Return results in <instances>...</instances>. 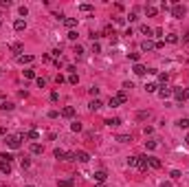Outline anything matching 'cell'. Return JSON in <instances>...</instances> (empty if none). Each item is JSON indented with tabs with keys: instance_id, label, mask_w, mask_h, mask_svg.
Wrapping results in <instances>:
<instances>
[{
	"instance_id": "6da1fadb",
	"label": "cell",
	"mask_w": 189,
	"mask_h": 187,
	"mask_svg": "<svg viewBox=\"0 0 189 187\" xmlns=\"http://www.w3.org/2000/svg\"><path fill=\"white\" fill-rule=\"evenodd\" d=\"M20 141H22L20 134H9V137L5 139V143L11 147V150H18V147H20Z\"/></svg>"
},
{
	"instance_id": "7a4b0ae2",
	"label": "cell",
	"mask_w": 189,
	"mask_h": 187,
	"mask_svg": "<svg viewBox=\"0 0 189 187\" xmlns=\"http://www.w3.org/2000/svg\"><path fill=\"white\" fill-rule=\"evenodd\" d=\"M156 95L160 97V99H169L174 95V88H169V86H160L158 90H156Z\"/></svg>"
},
{
	"instance_id": "3957f363",
	"label": "cell",
	"mask_w": 189,
	"mask_h": 187,
	"mask_svg": "<svg viewBox=\"0 0 189 187\" xmlns=\"http://www.w3.org/2000/svg\"><path fill=\"white\" fill-rule=\"evenodd\" d=\"M185 13H187V7H185V5H178V2H176V5L172 7V16H174V18H183Z\"/></svg>"
},
{
	"instance_id": "277c9868",
	"label": "cell",
	"mask_w": 189,
	"mask_h": 187,
	"mask_svg": "<svg viewBox=\"0 0 189 187\" xmlns=\"http://www.w3.org/2000/svg\"><path fill=\"white\" fill-rule=\"evenodd\" d=\"M75 161H79V163H88V161H90V154L84 152V150H77V152H75Z\"/></svg>"
},
{
	"instance_id": "5b68a950",
	"label": "cell",
	"mask_w": 189,
	"mask_h": 187,
	"mask_svg": "<svg viewBox=\"0 0 189 187\" xmlns=\"http://www.w3.org/2000/svg\"><path fill=\"white\" fill-rule=\"evenodd\" d=\"M154 49H156V44L152 40H143V42H141V51H143V53H149V51H154Z\"/></svg>"
},
{
	"instance_id": "8992f818",
	"label": "cell",
	"mask_w": 189,
	"mask_h": 187,
	"mask_svg": "<svg viewBox=\"0 0 189 187\" xmlns=\"http://www.w3.org/2000/svg\"><path fill=\"white\" fill-rule=\"evenodd\" d=\"M160 165H163V163H160V158H156V156H147V167H152V170H158Z\"/></svg>"
},
{
	"instance_id": "52a82bcc",
	"label": "cell",
	"mask_w": 189,
	"mask_h": 187,
	"mask_svg": "<svg viewBox=\"0 0 189 187\" xmlns=\"http://www.w3.org/2000/svg\"><path fill=\"white\" fill-rule=\"evenodd\" d=\"M60 115H62L64 119H73V117H75V108H73V106H66V108H62Z\"/></svg>"
},
{
	"instance_id": "ba28073f",
	"label": "cell",
	"mask_w": 189,
	"mask_h": 187,
	"mask_svg": "<svg viewBox=\"0 0 189 187\" xmlns=\"http://www.w3.org/2000/svg\"><path fill=\"white\" fill-rule=\"evenodd\" d=\"M92 178L97 181V183H106V178H108V174L103 172V170H99V172H94V174H92Z\"/></svg>"
},
{
	"instance_id": "9c48e42d",
	"label": "cell",
	"mask_w": 189,
	"mask_h": 187,
	"mask_svg": "<svg viewBox=\"0 0 189 187\" xmlns=\"http://www.w3.org/2000/svg\"><path fill=\"white\" fill-rule=\"evenodd\" d=\"M136 167L139 170H147V156H136Z\"/></svg>"
},
{
	"instance_id": "30bf717a",
	"label": "cell",
	"mask_w": 189,
	"mask_h": 187,
	"mask_svg": "<svg viewBox=\"0 0 189 187\" xmlns=\"http://www.w3.org/2000/svg\"><path fill=\"white\" fill-rule=\"evenodd\" d=\"M0 172L2 174H11V163L9 161H0Z\"/></svg>"
},
{
	"instance_id": "8fae6325",
	"label": "cell",
	"mask_w": 189,
	"mask_h": 187,
	"mask_svg": "<svg viewBox=\"0 0 189 187\" xmlns=\"http://www.w3.org/2000/svg\"><path fill=\"white\" fill-rule=\"evenodd\" d=\"M13 29H15V31H24V29H26V22L22 20V18H18V20L13 22Z\"/></svg>"
},
{
	"instance_id": "7c38bea8",
	"label": "cell",
	"mask_w": 189,
	"mask_h": 187,
	"mask_svg": "<svg viewBox=\"0 0 189 187\" xmlns=\"http://www.w3.org/2000/svg\"><path fill=\"white\" fill-rule=\"evenodd\" d=\"M139 31H141V33H143V35H147V40H149V37H152V35H154V31H152V29H149V26H147V24H141V26H139Z\"/></svg>"
},
{
	"instance_id": "4fadbf2b",
	"label": "cell",
	"mask_w": 189,
	"mask_h": 187,
	"mask_svg": "<svg viewBox=\"0 0 189 187\" xmlns=\"http://www.w3.org/2000/svg\"><path fill=\"white\" fill-rule=\"evenodd\" d=\"M145 73H147V68H145L141 62H139V64H134V75H139V77H141V75H145Z\"/></svg>"
},
{
	"instance_id": "5bb4252c",
	"label": "cell",
	"mask_w": 189,
	"mask_h": 187,
	"mask_svg": "<svg viewBox=\"0 0 189 187\" xmlns=\"http://www.w3.org/2000/svg\"><path fill=\"white\" fill-rule=\"evenodd\" d=\"M115 99L119 101V104H125V101H128V95H125V90H119L117 95H115Z\"/></svg>"
},
{
	"instance_id": "9a60e30c",
	"label": "cell",
	"mask_w": 189,
	"mask_h": 187,
	"mask_svg": "<svg viewBox=\"0 0 189 187\" xmlns=\"http://www.w3.org/2000/svg\"><path fill=\"white\" fill-rule=\"evenodd\" d=\"M174 97L178 101H185V88H174Z\"/></svg>"
},
{
	"instance_id": "2e32d148",
	"label": "cell",
	"mask_w": 189,
	"mask_h": 187,
	"mask_svg": "<svg viewBox=\"0 0 189 187\" xmlns=\"http://www.w3.org/2000/svg\"><path fill=\"white\" fill-rule=\"evenodd\" d=\"M101 106H103V104H101V101H99V99H92V101H90V106H88V108H90L92 112H97V110H101Z\"/></svg>"
},
{
	"instance_id": "e0dca14e",
	"label": "cell",
	"mask_w": 189,
	"mask_h": 187,
	"mask_svg": "<svg viewBox=\"0 0 189 187\" xmlns=\"http://www.w3.org/2000/svg\"><path fill=\"white\" fill-rule=\"evenodd\" d=\"M106 126L117 128V126H121V119H119V117H115V119H106Z\"/></svg>"
},
{
	"instance_id": "ac0fdd59",
	"label": "cell",
	"mask_w": 189,
	"mask_h": 187,
	"mask_svg": "<svg viewBox=\"0 0 189 187\" xmlns=\"http://www.w3.org/2000/svg\"><path fill=\"white\" fill-rule=\"evenodd\" d=\"M42 152H44V145H40V143L31 145V154H42Z\"/></svg>"
},
{
	"instance_id": "d6986e66",
	"label": "cell",
	"mask_w": 189,
	"mask_h": 187,
	"mask_svg": "<svg viewBox=\"0 0 189 187\" xmlns=\"http://www.w3.org/2000/svg\"><path fill=\"white\" fill-rule=\"evenodd\" d=\"M64 24L68 26V29H75V26H77V20H75V18H64Z\"/></svg>"
},
{
	"instance_id": "ffe728a7",
	"label": "cell",
	"mask_w": 189,
	"mask_h": 187,
	"mask_svg": "<svg viewBox=\"0 0 189 187\" xmlns=\"http://www.w3.org/2000/svg\"><path fill=\"white\" fill-rule=\"evenodd\" d=\"M18 62H20V64H31V62H33V55H20Z\"/></svg>"
},
{
	"instance_id": "44dd1931",
	"label": "cell",
	"mask_w": 189,
	"mask_h": 187,
	"mask_svg": "<svg viewBox=\"0 0 189 187\" xmlns=\"http://www.w3.org/2000/svg\"><path fill=\"white\" fill-rule=\"evenodd\" d=\"M57 185H60V187H73L75 181H73V178H64V181H57Z\"/></svg>"
},
{
	"instance_id": "7402d4cb",
	"label": "cell",
	"mask_w": 189,
	"mask_h": 187,
	"mask_svg": "<svg viewBox=\"0 0 189 187\" xmlns=\"http://www.w3.org/2000/svg\"><path fill=\"white\" fill-rule=\"evenodd\" d=\"M178 40H180V37H178V35H176V33H169V35H167V37H165V42H169V44H176V42H178Z\"/></svg>"
},
{
	"instance_id": "603a6c76",
	"label": "cell",
	"mask_w": 189,
	"mask_h": 187,
	"mask_svg": "<svg viewBox=\"0 0 189 187\" xmlns=\"http://www.w3.org/2000/svg\"><path fill=\"white\" fill-rule=\"evenodd\" d=\"M92 9H94V7H92V5H88V2H81V5H79V11H84V13L92 11Z\"/></svg>"
},
{
	"instance_id": "cb8c5ba5",
	"label": "cell",
	"mask_w": 189,
	"mask_h": 187,
	"mask_svg": "<svg viewBox=\"0 0 189 187\" xmlns=\"http://www.w3.org/2000/svg\"><path fill=\"white\" fill-rule=\"evenodd\" d=\"M73 53L77 55V57H84V46H79V44H75V49H73Z\"/></svg>"
},
{
	"instance_id": "d4e9b609",
	"label": "cell",
	"mask_w": 189,
	"mask_h": 187,
	"mask_svg": "<svg viewBox=\"0 0 189 187\" xmlns=\"http://www.w3.org/2000/svg\"><path fill=\"white\" fill-rule=\"evenodd\" d=\"M145 13H147V16H156V13H158V9H156V7H152V5H147V7H145Z\"/></svg>"
},
{
	"instance_id": "484cf974",
	"label": "cell",
	"mask_w": 189,
	"mask_h": 187,
	"mask_svg": "<svg viewBox=\"0 0 189 187\" xmlns=\"http://www.w3.org/2000/svg\"><path fill=\"white\" fill-rule=\"evenodd\" d=\"M117 141H119V143H130L132 139H130V134H119V137H117Z\"/></svg>"
},
{
	"instance_id": "4316f807",
	"label": "cell",
	"mask_w": 189,
	"mask_h": 187,
	"mask_svg": "<svg viewBox=\"0 0 189 187\" xmlns=\"http://www.w3.org/2000/svg\"><path fill=\"white\" fill-rule=\"evenodd\" d=\"M26 139H31V141H37V139H40V132H37V130H31V132L26 134Z\"/></svg>"
},
{
	"instance_id": "83f0119b",
	"label": "cell",
	"mask_w": 189,
	"mask_h": 187,
	"mask_svg": "<svg viewBox=\"0 0 189 187\" xmlns=\"http://www.w3.org/2000/svg\"><path fill=\"white\" fill-rule=\"evenodd\" d=\"M176 126H178V128H189V119H185V117H183V119H178V121H176Z\"/></svg>"
},
{
	"instance_id": "f1b7e54d",
	"label": "cell",
	"mask_w": 189,
	"mask_h": 187,
	"mask_svg": "<svg viewBox=\"0 0 189 187\" xmlns=\"http://www.w3.org/2000/svg\"><path fill=\"white\" fill-rule=\"evenodd\" d=\"M70 130H73V132H81V123H79V121H73V123H70Z\"/></svg>"
},
{
	"instance_id": "f546056e",
	"label": "cell",
	"mask_w": 189,
	"mask_h": 187,
	"mask_svg": "<svg viewBox=\"0 0 189 187\" xmlns=\"http://www.w3.org/2000/svg\"><path fill=\"white\" fill-rule=\"evenodd\" d=\"M22 49H24V44H20V42H13L11 44V51H15V53H20Z\"/></svg>"
},
{
	"instance_id": "4dcf8cb0",
	"label": "cell",
	"mask_w": 189,
	"mask_h": 187,
	"mask_svg": "<svg viewBox=\"0 0 189 187\" xmlns=\"http://www.w3.org/2000/svg\"><path fill=\"white\" fill-rule=\"evenodd\" d=\"M20 165H22V170H26V167L31 165V158H26V156H22V158H20Z\"/></svg>"
},
{
	"instance_id": "1f68e13d",
	"label": "cell",
	"mask_w": 189,
	"mask_h": 187,
	"mask_svg": "<svg viewBox=\"0 0 189 187\" xmlns=\"http://www.w3.org/2000/svg\"><path fill=\"white\" fill-rule=\"evenodd\" d=\"M156 141H145V150H149V152H152V150H156Z\"/></svg>"
},
{
	"instance_id": "d6a6232c",
	"label": "cell",
	"mask_w": 189,
	"mask_h": 187,
	"mask_svg": "<svg viewBox=\"0 0 189 187\" xmlns=\"http://www.w3.org/2000/svg\"><path fill=\"white\" fill-rule=\"evenodd\" d=\"M167 79H169V75H167V73H160V75H158V81L163 84V86L167 84Z\"/></svg>"
},
{
	"instance_id": "836d02e7",
	"label": "cell",
	"mask_w": 189,
	"mask_h": 187,
	"mask_svg": "<svg viewBox=\"0 0 189 187\" xmlns=\"http://www.w3.org/2000/svg\"><path fill=\"white\" fill-rule=\"evenodd\" d=\"M24 77H26V79H33V77H35V71H33V68H26V71H24Z\"/></svg>"
},
{
	"instance_id": "e575fe53",
	"label": "cell",
	"mask_w": 189,
	"mask_h": 187,
	"mask_svg": "<svg viewBox=\"0 0 189 187\" xmlns=\"http://www.w3.org/2000/svg\"><path fill=\"white\" fill-rule=\"evenodd\" d=\"M145 90H147V92H156L158 86H156V84H145Z\"/></svg>"
},
{
	"instance_id": "d590c367",
	"label": "cell",
	"mask_w": 189,
	"mask_h": 187,
	"mask_svg": "<svg viewBox=\"0 0 189 187\" xmlns=\"http://www.w3.org/2000/svg\"><path fill=\"white\" fill-rule=\"evenodd\" d=\"M92 53H94V55L101 53V44H99V42H92Z\"/></svg>"
},
{
	"instance_id": "8d00e7d4",
	"label": "cell",
	"mask_w": 189,
	"mask_h": 187,
	"mask_svg": "<svg viewBox=\"0 0 189 187\" xmlns=\"http://www.w3.org/2000/svg\"><path fill=\"white\" fill-rule=\"evenodd\" d=\"M0 108H2V110H13V104H11V101H2Z\"/></svg>"
},
{
	"instance_id": "74e56055",
	"label": "cell",
	"mask_w": 189,
	"mask_h": 187,
	"mask_svg": "<svg viewBox=\"0 0 189 187\" xmlns=\"http://www.w3.org/2000/svg\"><path fill=\"white\" fill-rule=\"evenodd\" d=\"M128 167H136V156H128Z\"/></svg>"
},
{
	"instance_id": "f35d334b",
	"label": "cell",
	"mask_w": 189,
	"mask_h": 187,
	"mask_svg": "<svg viewBox=\"0 0 189 187\" xmlns=\"http://www.w3.org/2000/svg\"><path fill=\"white\" fill-rule=\"evenodd\" d=\"M64 154H66V152H64V150H60V147L53 152V156H55V158H64Z\"/></svg>"
},
{
	"instance_id": "ab89813d",
	"label": "cell",
	"mask_w": 189,
	"mask_h": 187,
	"mask_svg": "<svg viewBox=\"0 0 189 187\" xmlns=\"http://www.w3.org/2000/svg\"><path fill=\"white\" fill-rule=\"evenodd\" d=\"M169 176H172V181H178V178H180V172H178V170H172V174H169Z\"/></svg>"
},
{
	"instance_id": "60d3db41",
	"label": "cell",
	"mask_w": 189,
	"mask_h": 187,
	"mask_svg": "<svg viewBox=\"0 0 189 187\" xmlns=\"http://www.w3.org/2000/svg\"><path fill=\"white\" fill-rule=\"evenodd\" d=\"M128 57H130L132 62H136V64H139V57H141V55H139V53H128Z\"/></svg>"
},
{
	"instance_id": "b9f144b4",
	"label": "cell",
	"mask_w": 189,
	"mask_h": 187,
	"mask_svg": "<svg viewBox=\"0 0 189 187\" xmlns=\"http://www.w3.org/2000/svg\"><path fill=\"white\" fill-rule=\"evenodd\" d=\"M88 92H90V95H92L94 99H97V95H99V88H97V86H92V88H88Z\"/></svg>"
},
{
	"instance_id": "7bdbcfd3",
	"label": "cell",
	"mask_w": 189,
	"mask_h": 187,
	"mask_svg": "<svg viewBox=\"0 0 189 187\" xmlns=\"http://www.w3.org/2000/svg\"><path fill=\"white\" fill-rule=\"evenodd\" d=\"M147 117H149V112H147V110H141L139 115H136V119H147Z\"/></svg>"
},
{
	"instance_id": "ee69618b",
	"label": "cell",
	"mask_w": 189,
	"mask_h": 187,
	"mask_svg": "<svg viewBox=\"0 0 189 187\" xmlns=\"http://www.w3.org/2000/svg\"><path fill=\"white\" fill-rule=\"evenodd\" d=\"M64 161H75V152H66L64 154Z\"/></svg>"
},
{
	"instance_id": "f6af8a7d",
	"label": "cell",
	"mask_w": 189,
	"mask_h": 187,
	"mask_svg": "<svg viewBox=\"0 0 189 187\" xmlns=\"http://www.w3.org/2000/svg\"><path fill=\"white\" fill-rule=\"evenodd\" d=\"M108 106H110V108H117V106H119V101H117L115 97H110V101H108Z\"/></svg>"
},
{
	"instance_id": "bcb514c9",
	"label": "cell",
	"mask_w": 189,
	"mask_h": 187,
	"mask_svg": "<svg viewBox=\"0 0 189 187\" xmlns=\"http://www.w3.org/2000/svg\"><path fill=\"white\" fill-rule=\"evenodd\" d=\"M68 40H73V42L77 40V31H68Z\"/></svg>"
},
{
	"instance_id": "7dc6e473",
	"label": "cell",
	"mask_w": 189,
	"mask_h": 187,
	"mask_svg": "<svg viewBox=\"0 0 189 187\" xmlns=\"http://www.w3.org/2000/svg\"><path fill=\"white\" fill-rule=\"evenodd\" d=\"M88 37H90V40H92V42H97V40H99V37H101V33H90Z\"/></svg>"
},
{
	"instance_id": "c3c4849f",
	"label": "cell",
	"mask_w": 189,
	"mask_h": 187,
	"mask_svg": "<svg viewBox=\"0 0 189 187\" xmlns=\"http://www.w3.org/2000/svg\"><path fill=\"white\" fill-rule=\"evenodd\" d=\"M49 117H51V119H57V117H60V112H57V110H51V112H49Z\"/></svg>"
},
{
	"instance_id": "681fc988",
	"label": "cell",
	"mask_w": 189,
	"mask_h": 187,
	"mask_svg": "<svg viewBox=\"0 0 189 187\" xmlns=\"http://www.w3.org/2000/svg\"><path fill=\"white\" fill-rule=\"evenodd\" d=\"M2 161H9V163H11V161H13V156H11V154H7V152H5V154H2Z\"/></svg>"
},
{
	"instance_id": "f907efd6",
	"label": "cell",
	"mask_w": 189,
	"mask_h": 187,
	"mask_svg": "<svg viewBox=\"0 0 189 187\" xmlns=\"http://www.w3.org/2000/svg\"><path fill=\"white\" fill-rule=\"evenodd\" d=\"M18 11H20V16H26V13H29V9H26V7H24V5H22V7H20V9H18Z\"/></svg>"
},
{
	"instance_id": "816d5d0a",
	"label": "cell",
	"mask_w": 189,
	"mask_h": 187,
	"mask_svg": "<svg viewBox=\"0 0 189 187\" xmlns=\"http://www.w3.org/2000/svg\"><path fill=\"white\" fill-rule=\"evenodd\" d=\"M68 81H70V84H77V81H79V77H77V75H70Z\"/></svg>"
},
{
	"instance_id": "f5cc1de1",
	"label": "cell",
	"mask_w": 189,
	"mask_h": 187,
	"mask_svg": "<svg viewBox=\"0 0 189 187\" xmlns=\"http://www.w3.org/2000/svg\"><path fill=\"white\" fill-rule=\"evenodd\" d=\"M123 88L130 90V88H134V84H132V81H123Z\"/></svg>"
},
{
	"instance_id": "db71d44e",
	"label": "cell",
	"mask_w": 189,
	"mask_h": 187,
	"mask_svg": "<svg viewBox=\"0 0 189 187\" xmlns=\"http://www.w3.org/2000/svg\"><path fill=\"white\" fill-rule=\"evenodd\" d=\"M0 7H5V9H7V7H11V0H2V2H0Z\"/></svg>"
},
{
	"instance_id": "11a10c76",
	"label": "cell",
	"mask_w": 189,
	"mask_h": 187,
	"mask_svg": "<svg viewBox=\"0 0 189 187\" xmlns=\"http://www.w3.org/2000/svg\"><path fill=\"white\" fill-rule=\"evenodd\" d=\"M37 86L44 88V86H46V79H42V77H40V79H37Z\"/></svg>"
},
{
	"instance_id": "9f6ffc18",
	"label": "cell",
	"mask_w": 189,
	"mask_h": 187,
	"mask_svg": "<svg viewBox=\"0 0 189 187\" xmlns=\"http://www.w3.org/2000/svg\"><path fill=\"white\" fill-rule=\"evenodd\" d=\"M57 99H60V95H57V92L53 90V92H51V101H57Z\"/></svg>"
},
{
	"instance_id": "6f0895ef",
	"label": "cell",
	"mask_w": 189,
	"mask_h": 187,
	"mask_svg": "<svg viewBox=\"0 0 189 187\" xmlns=\"http://www.w3.org/2000/svg\"><path fill=\"white\" fill-rule=\"evenodd\" d=\"M183 40H185V42H189V31H187V33L183 35Z\"/></svg>"
},
{
	"instance_id": "680465c9",
	"label": "cell",
	"mask_w": 189,
	"mask_h": 187,
	"mask_svg": "<svg viewBox=\"0 0 189 187\" xmlns=\"http://www.w3.org/2000/svg\"><path fill=\"white\" fill-rule=\"evenodd\" d=\"M185 99H189V88H185Z\"/></svg>"
},
{
	"instance_id": "91938a15",
	"label": "cell",
	"mask_w": 189,
	"mask_h": 187,
	"mask_svg": "<svg viewBox=\"0 0 189 187\" xmlns=\"http://www.w3.org/2000/svg\"><path fill=\"white\" fill-rule=\"evenodd\" d=\"M187 145H189V134H187Z\"/></svg>"
},
{
	"instance_id": "94428289",
	"label": "cell",
	"mask_w": 189,
	"mask_h": 187,
	"mask_svg": "<svg viewBox=\"0 0 189 187\" xmlns=\"http://www.w3.org/2000/svg\"><path fill=\"white\" fill-rule=\"evenodd\" d=\"M26 187H35V185H26Z\"/></svg>"
},
{
	"instance_id": "6125c7cd",
	"label": "cell",
	"mask_w": 189,
	"mask_h": 187,
	"mask_svg": "<svg viewBox=\"0 0 189 187\" xmlns=\"http://www.w3.org/2000/svg\"><path fill=\"white\" fill-rule=\"evenodd\" d=\"M0 26H2V20H0Z\"/></svg>"
},
{
	"instance_id": "be15d7a7",
	"label": "cell",
	"mask_w": 189,
	"mask_h": 187,
	"mask_svg": "<svg viewBox=\"0 0 189 187\" xmlns=\"http://www.w3.org/2000/svg\"><path fill=\"white\" fill-rule=\"evenodd\" d=\"M99 187H103V185H99Z\"/></svg>"
}]
</instances>
